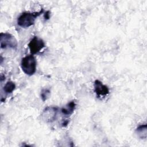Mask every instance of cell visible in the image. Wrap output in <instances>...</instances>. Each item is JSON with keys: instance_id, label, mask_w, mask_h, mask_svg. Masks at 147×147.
<instances>
[{"instance_id": "6da1fadb", "label": "cell", "mask_w": 147, "mask_h": 147, "mask_svg": "<svg viewBox=\"0 0 147 147\" xmlns=\"http://www.w3.org/2000/svg\"><path fill=\"white\" fill-rule=\"evenodd\" d=\"M44 11L41 9L39 11L29 12L25 11L22 13L17 18V24L23 28H27L33 25L36 18L40 16Z\"/></svg>"}, {"instance_id": "7a4b0ae2", "label": "cell", "mask_w": 147, "mask_h": 147, "mask_svg": "<svg viewBox=\"0 0 147 147\" xmlns=\"http://www.w3.org/2000/svg\"><path fill=\"white\" fill-rule=\"evenodd\" d=\"M37 62L33 55H26L24 57L21 62V67L23 72L28 75H33L36 71Z\"/></svg>"}, {"instance_id": "3957f363", "label": "cell", "mask_w": 147, "mask_h": 147, "mask_svg": "<svg viewBox=\"0 0 147 147\" xmlns=\"http://www.w3.org/2000/svg\"><path fill=\"white\" fill-rule=\"evenodd\" d=\"M1 48L6 49L7 48L16 49L18 42L14 36L8 33H1L0 35Z\"/></svg>"}, {"instance_id": "277c9868", "label": "cell", "mask_w": 147, "mask_h": 147, "mask_svg": "<svg viewBox=\"0 0 147 147\" xmlns=\"http://www.w3.org/2000/svg\"><path fill=\"white\" fill-rule=\"evenodd\" d=\"M58 108L55 106H48L45 108L41 115V118L44 121L47 123L53 122L57 116Z\"/></svg>"}, {"instance_id": "5b68a950", "label": "cell", "mask_w": 147, "mask_h": 147, "mask_svg": "<svg viewBox=\"0 0 147 147\" xmlns=\"http://www.w3.org/2000/svg\"><path fill=\"white\" fill-rule=\"evenodd\" d=\"M28 47L31 55L36 54L40 52L44 47L45 43L44 41L37 36H34L29 42Z\"/></svg>"}, {"instance_id": "8992f818", "label": "cell", "mask_w": 147, "mask_h": 147, "mask_svg": "<svg viewBox=\"0 0 147 147\" xmlns=\"http://www.w3.org/2000/svg\"><path fill=\"white\" fill-rule=\"evenodd\" d=\"M94 92L98 96H105L109 93V89L100 80H95L94 83Z\"/></svg>"}, {"instance_id": "52a82bcc", "label": "cell", "mask_w": 147, "mask_h": 147, "mask_svg": "<svg viewBox=\"0 0 147 147\" xmlns=\"http://www.w3.org/2000/svg\"><path fill=\"white\" fill-rule=\"evenodd\" d=\"M76 104L75 102L72 100L69 102L65 107H63L61 109V111L62 114L65 116H69L71 115L74 111V110L75 109Z\"/></svg>"}, {"instance_id": "ba28073f", "label": "cell", "mask_w": 147, "mask_h": 147, "mask_svg": "<svg viewBox=\"0 0 147 147\" xmlns=\"http://www.w3.org/2000/svg\"><path fill=\"white\" fill-rule=\"evenodd\" d=\"M136 132L138 137L141 138H145L146 137V125H140L137 128Z\"/></svg>"}, {"instance_id": "9c48e42d", "label": "cell", "mask_w": 147, "mask_h": 147, "mask_svg": "<svg viewBox=\"0 0 147 147\" xmlns=\"http://www.w3.org/2000/svg\"><path fill=\"white\" fill-rule=\"evenodd\" d=\"M15 88H16V85L14 83L11 81H9L5 84L3 87V90L6 93L10 94L14 90Z\"/></svg>"}, {"instance_id": "30bf717a", "label": "cell", "mask_w": 147, "mask_h": 147, "mask_svg": "<svg viewBox=\"0 0 147 147\" xmlns=\"http://www.w3.org/2000/svg\"><path fill=\"white\" fill-rule=\"evenodd\" d=\"M51 94V91L48 88H44V89H42L41 91V99L43 100V101H45L48 98L49 96V95Z\"/></svg>"}, {"instance_id": "8fae6325", "label": "cell", "mask_w": 147, "mask_h": 147, "mask_svg": "<svg viewBox=\"0 0 147 147\" xmlns=\"http://www.w3.org/2000/svg\"><path fill=\"white\" fill-rule=\"evenodd\" d=\"M49 17H50L49 11H47L45 13V15H44V18H45V20H48V19L49 18Z\"/></svg>"}]
</instances>
